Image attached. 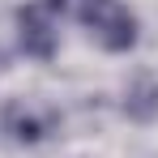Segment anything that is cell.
I'll return each instance as SVG.
<instances>
[{
  "instance_id": "6da1fadb",
  "label": "cell",
  "mask_w": 158,
  "mask_h": 158,
  "mask_svg": "<svg viewBox=\"0 0 158 158\" xmlns=\"http://www.w3.org/2000/svg\"><path fill=\"white\" fill-rule=\"evenodd\" d=\"M77 17H81V26L94 34V43L107 47V52H128L137 43V17L120 0H81Z\"/></svg>"
},
{
  "instance_id": "7a4b0ae2",
  "label": "cell",
  "mask_w": 158,
  "mask_h": 158,
  "mask_svg": "<svg viewBox=\"0 0 158 158\" xmlns=\"http://www.w3.org/2000/svg\"><path fill=\"white\" fill-rule=\"evenodd\" d=\"M17 43L34 60H52L56 56V17L47 4H26L17 9Z\"/></svg>"
},
{
  "instance_id": "3957f363",
  "label": "cell",
  "mask_w": 158,
  "mask_h": 158,
  "mask_svg": "<svg viewBox=\"0 0 158 158\" xmlns=\"http://www.w3.org/2000/svg\"><path fill=\"white\" fill-rule=\"evenodd\" d=\"M4 132L13 141H43L52 132V111H34L26 103H13L4 111Z\"/></svg>"
},
{
  "instance_id": "277c9868",
  "label": "cell",
  "mask_w": 158,
  "mask_h": 158,
  "mask_svg": "<svg viewBox=\"0 0 158 158\" xmlns=\"http://www.w3.org/2000/svg\"><path fill=\"white\" fill-rule=\"evenodd\" d=\"M124 111H128L132 120H141V124H150L158 115V81L141 77L137 85L128 90V98H124Z\"/></svg>"
}]
</instances>
